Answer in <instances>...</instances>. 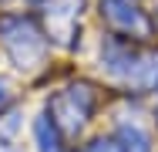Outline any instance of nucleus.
Returning <instances> with one entry per match:
<instances>
[{"instance_id": "1", "label": "nucleus", "mask_w": 158, "mask_h": 152, "mask_svg": "<svg viewBox=\"0 0 158 152\" xmlns=\"http://www.w3.org/2000/svg\"><path fill=\"white\" fill-rule=\"evenodd\" d=\"M0 34H3L7 51L14 54V61L20 68H34L37 61L44 58V37L37 34V27H34L31 20L7 17V20H0Z\"/></svg>"}, {"instance_id": "2", "label": "nucleus", "mask_w": 158, "mask_h": 152, "mask_svg": "<svg viewBox=\"0 0 158 152\" xmlns=\"http://www.w3.org/2000/svg\"><path fill=\"white\" fill-rule=\"evenodd\" d=\"M101 14L108 17V24H114V27H121V30H141L145 27L141 14L128 0H101Z\"/></svg>"}, {"instance_id": "3", "label": "nucleus", "mask_w": 158, "mask_h": 152, "mask_svg": "<svg viewBox=\"0 0 158 152\" xmlns=\"http://www.w3.org/2000/svg\"><path fill=\"white\" fill-rule=\"evenodd\" d=\"M34 132H37L40 152H57V128H54V118L51 115H40V118L34 122Z\"/></svg>"}, {"instance_id": "4", "label": "nucleus", "mask_w": 158, "mask_h": 152, "mask_svg": "<svg viewBox=\"0 0 158 152\" xmlns=\"http://www.w3.org/2000/svg\"><path fill=\"white\" fill-rule=\"evenodd\" d=\"M121 142H125V152H148V135H145L141 128L125 125V128H121Z\"/></svg>"}, {"instance_id": "5", "label": "nucleus", "mask_w": 158, "mask_h": 152, "mask_svg": "<svg viewBox=\"0 0 158 152\" xmlns=\"http://www.w3.org/2000/svg\"><path fill=\"white\" fill-rule=\"evenodd\" d=\"M91 152H121V149H118L114 142H94V145H91Z\"/></svg>"}, {"instance_id": "6", "label": "nucleus", "mask_w": 158, "mask_h": 152, "mask_svg": "<svg viewBox=\"0 0 158 152\" xmlns=\"http://www.w3.org/2000/svg\"><path fill=\"white\" fill-rule=\"evenodd\" d=\"M7 98H10V85H7V81H3V78H0V105H3V101H7Z\"/></svg>"}]
</instances>
